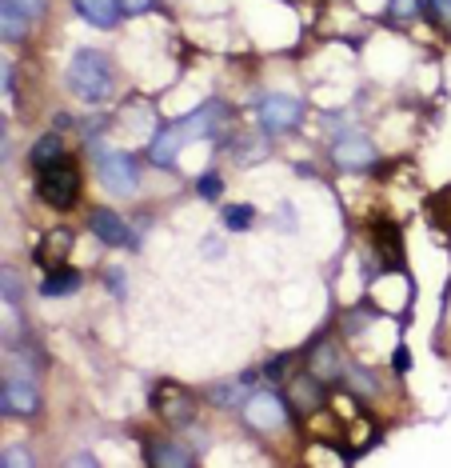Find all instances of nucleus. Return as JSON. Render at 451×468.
Masks as SVG:
<instances>
[{
    "label": "nucleus",
    "instance_id": "obj_1",
    "mask_svg": "<svg viewBox=\"0 0 451 468\" xmlns=\"http://www.w3.org/2000/svg\"><path fill=\"white\" fill-rule=\"evenodd\" d=\"M68 89L72 97L84 104H104L112 97V65L104 60V52L80 48L68 65Z\"/></svg>",
    "mask_w": 451,
    "mask_h": 468
},
{
    "label": "nucleus",
    "instance_id": "obj_11",
    "mask_svg": "<svg viewBox=\"0 0 451 468\" xmlns=\"http://www.w3.org/2000/svg\"><path fill=\"white\" fill-rule=\"evenodd\" d=\"M180 144H188L184 136H180V129L176 124H168L164 133L152 141V165H160V168H172L176 165V153H180Z\"/></svg>",
    "mask_w": 451,
    "mask_h": 468
},
{
    "label": "nucleus",
    "instance_id": "obj_6",
    "mask_svg": "<svg viewBox=\"0 0 451 468\" xmlns=\"http://www.w3.org/2000/svg\"><path fill=\"white\" fill-rule=\"evenodd\" d=\"M299 116H304V104L296 97H267L260 104V129L264 133H288L299 124Z\"/></svg>",
    "mask_w": 451,
    "mask_h": 468
},
{
    "label": "nucleus",
    "instance_id": "obj_25",
    "mask_svg": "<svg viewBox=\"0 0 451 468\" xmlns=\"http://www.w3.org/2000/svg\"><path fill=\"white\" fill-rule=\"evenodd\" d=\"M109 281H112V292H116V296H124V272H121V269H112V272H109Z\"/></svg>",
    "mask_w": 451,
    "mask_h": 468
},
{
    "label": "nucleus",
    "instance_id": "obj_24",
    "mask_svg": "<svg viewBox=\"0 0 451 468\" xmlns=\"http://www.w3.org/2000/svg\"><path fill=\"white\" fill-rule=\"evenodd\" d=\"M0 464L8 468V464H32V461H28L25 452H16V449H13V452H5V456H0Z\"/></svg>",
    "mask_w": 451,
    "mask_h": 468
},
{
    "label": "nucleus",
    "instance_id": "obj_20",
    "mask_svg": "<svg viewBox=\"0 0 451 468\" xmlns=\"http://www.w3.org/2000/svg\"><path fill=\"white\" fill-rule=\"evenodd\" d=\"M156 0H121V13H128V16H141V13H148Z\"/></svg>",
    "mask_w": 451,
    "mask_h": 468
},
{
    "label": "nucleus",
    "instance_id": "obj_26",
    "mask_svg": "<svg viewBox=\"0 0 451 468\" xmlns=\"http://www.w3.org/2000/svg\"><path fill=\"white\" fill-rule=\"evenodd\" d=\"M435 8H439L444 16H451V0H435Z\"/></svg>",
    "mask_w": 451,
    "mask_h": 468
},
{
    "label": "nucleus",
    "instance_id": "obj_4",
    "mask_svg": "<svg viewBox=\"0 0 451 468\" xmlns=\"http://www.w3.org/2000/svg\"><path fill=\"white\" fill-rule=\"evenodd\" d=\"M244 420H248L252 429H260V432H272V429H280V424L288 420V409H284L280 392H272V388H260V392H252V397L244 400Z\"/></svg>",
    "mask_w": 451,
    "mask_h": 468
},
{
    "label": "nucleus",
    "instance_id": "obj_8",
    "mask_svg": "<svg viewBox=\"0 0 451 468\" xmlns=\"http://www.w3.org/2000/svg\"><path fill=\"white\" fill-rule=\"evenodd\" d=\"M331 161L340 168H368V165H375V144L368 136H343V141H336V148H331Z\"/></svg>",
    "mask_w": 451,
    "mask_h": 468
},
{
    "label": "nucleus",
    "instance_id": "obj_18",
    "mask_svg": "<svg viewBox=\"0 0 451 468\" xmlns=\"http://www.w3.org/2000/svg\"><path fill=\"white\" fill-rule=\"evenodd\" d=\"M252 217H256V212L248 205H228V208H224V229L244 232V229H252Z\"/></svg>",
    "mask_w": 451,
    "mask_h": 468
},
{
    "label": "nucleus",
    "instance_id": "obj_15",
    "mask_svg": "<svg viewBox=\"0 0 451 468\" xmlns=\"http://www.w3.org/2000/svg\"><path fill=\"white\" fill-rule=\"evenodd\" d=\"M60 161V141L57 136H40L37 144H32V165L37 168H52Z\"/></svg>",
    "mask_w": 451,
    "mask_h": 468
},
{
    "label": "nucleus",
    "instance_id": "obj_16",
    "mask_svg": "<svg viewBox=\"0 0 451 468\" xmlns=\"http://www.w3.org/2000/svg\"><path fill=\"white\" fill-rule=\"evenodd\" d=\"M148 461L152 464H172V468H188L192 464V456L188 452H180V449H172V444H152V452H148Z\"/></svg>",
    "mask_w": 451,
    "mask_h": 468
},
{
    "label": "nucleus",
    "instance_id": "obj_14",
    "mask_svg": "<svg viewBox=\"0 0 451 468\" xmlns=\"http://www.w3.org/2000/svg\"><path fill=\"white\" fill-rule=\"evenodd\" d=\"M25 33H28V13L25 8H16L13 0H5V40H25Z\"/></svg>",
    "mask_w": 451,
    "mask_h": 468
},
{
    "label": "nucleus",
    "instance_id": "obj_3",
    "mask_svg": "<svg viewBox=\"0 0 451 468\" xmlns=\"http://www.w3.org/2000/svg\"><path fill=\"white\" fill-rule=\"evenodd\" d=\"M77 193H80V176L72 165L57 161L52 168H40V197H45L52 208H68L72 200H77Z\"/></svg>",
    "mask_w": 451,
    "mask_h": 468
},
{
    "label": "nucleus",
    "instance_id": "obj_21",
    "mask_svg": "<svg viewBox=\"0 0 451 468\" xmlns=\"http://www.w3.org/2000/svg\"><path fill=\"white\" fill-rule=\"evenodd\" d=\"M392 13L395 16H415L420 13V0H392Z\"/></svg>",
    "mask_w": 451,
    "mask_h": 468
},
{
    "label": "nucleus",
    "instance_id": "obj_9",
    "mask_svg": "<svg viewBox=\"0 0 451 468\" xmlns=\"http://www.w3.org/2000/svg\"><path fill=\"white\" fill-rule=\"evenodd\" d=\"M89 225L96 232V240H104V244H112V249H121V244L132 240V232H128V225L121 217H116L112 208H96L92 217H89Z\"/></svg>",
    "mask_w": 451,
    "mask_h": 468
},
{
    "label": "nucleus",
    "instance_id": "obj_22",
    "mask_svg": "<svg viewBox=\"0 0 451 468\" xmlns=\"http://www.w3.org/2000/svg\"><path fill=\"white\" fill-rule=\"evenodd\" d=\"M13 5H16V8H25L28 16H40V13H45L48 0H13Z\"/></svg>",
    "mask_w": 451,
    "mask_h": 468
},
{
    "label": "nucleus",
    "instance_id": "obj_19",
    "mask_svg": "<svg viewBox=\"0 0 451 468\" xmlns=\"http://www.w3.org/2000/svg\"><path fill=\"white\" fill-rule=\"evenodd\" d=\"M220 188H224V185H220V176H216V173H208V176H200V180H196V193H200L204 200H216V197H220Z\"/></svg>",
    "mask_w": 451,
    "mask_h": 468
},
{
    "label": "nucleus",
    "instance_id": "obj_2",
    "mask_svg": "<svg viewBox=\"0 0 451 468\" xmlns=\"http://www.w3.org/2000/svg\"><path fill=\"white\" fill-rule=\"evenodd\" d=\"M96 173H100L104 188H109V193H116V197L132 193V188L141 185V165H136L128 153H112V148L96 156Z\"/></svg>",
    "mask_w": 451,
    "mask_h": 468
},
{
    "label": "nucleus",
    "instance_id": "obj_5",
    "mask_svg": "<svg viewBox=\"0 0 451 468\" xmlns=\"http://www.w3.org/2000/svg\"><path fill=\"white\" fill-rule=\"evenodd\" d=\"M152 409H156L168 424H188L192 412H196V400H192V392H184L180 385H156Z\"/></svg>",
    "mask_w": 451,
    "mask_h": 468
},
{
    "label": "nucleus",
    "instance_id": "obj_10",
    "mask_svg": "<svg viewBox=\"0 0 451 468\" xmlns=\"http://www.w3.org/2000/svg\"><path fill=\"white\" fill-rule=\"evenodd\" d=\"M72 5L92 28H112L121 20V0H72Z\"/></svg>",
    "mask_w": 451,
    "mask_h": 468
},
{
    "label": "nucleus",
    "instance_id": "obj_13",
    "mask_svg": "<svg viewBox=\"0 0 451 468\" xmlns=\"http://www.w3.org/2000/svg\"><path fill=\"white\" fill-rule=\"evenodd\" d=\"M68 249H72V232L68 229H57V232H48V237H45V249H37V261L57 264Z\"/></svg>",
    "mask_w": 451,
    "mask_h": 468
},
{
    "label": "nucleus",
    "instance_id": "obj_17",
    "mask_svg": "<svg viewBox=\"0 0 451 468\" xmlns=\"http://www.w3.org/2000/svg\"><path fill=\"white\" fill-rule=\"evenodd\" d=\"M336 356H331V348L328 345H320L316 348V353H311V377H316V380H331V377H336Z\"/></svg>",
    "mask_w": 451,
    "mask_h": 468
},
{
    "label": "nucleus",
    "instance_id": "obj_23",
    "mask_svg": "<svg viewBox=\"0 0 451 468\" xmlns=\"http://www.w3.org/2000/svg\"><path fill=\"white\" fill-rule=\"evenodd\" d=\"M20 284H16V272H5V301H16Z\"/></svg>",
    "mask_w": 451,
    "mask_h": 468
},
{
    "label": "nucleus",
    "instance_id": "obj_7",
    "mask_svg": "<svg viewBox=\"0 0 451 468\" xmlns=\"http://www.w3.org/2000/svg\"><path fill=\"white\" fill-rule=\"evenodd\" d=\"M0 409L13 412V417H32V412L40 409V392H37V385H32L28 377L5 380V388H0Z\"/></svg>",
    "mask_w": 451,
    "mask_h": 468
},
{
    "label": "nucleus",
    "instance_id": "obj_12",
    "mask_svg": "<svg viewBox=\"0 0 451 468\" xmlns=\"http://www.w3.org/2000/svg\"><path fill=\"white\" fill-rule=\"evenodd\" d=\"M80 289V272L77 269H52L48 281H40V292L45 296H72Z\"/></svg>",
    "mask_w": 451,
    "mask_h": 468
}]
</instances>
